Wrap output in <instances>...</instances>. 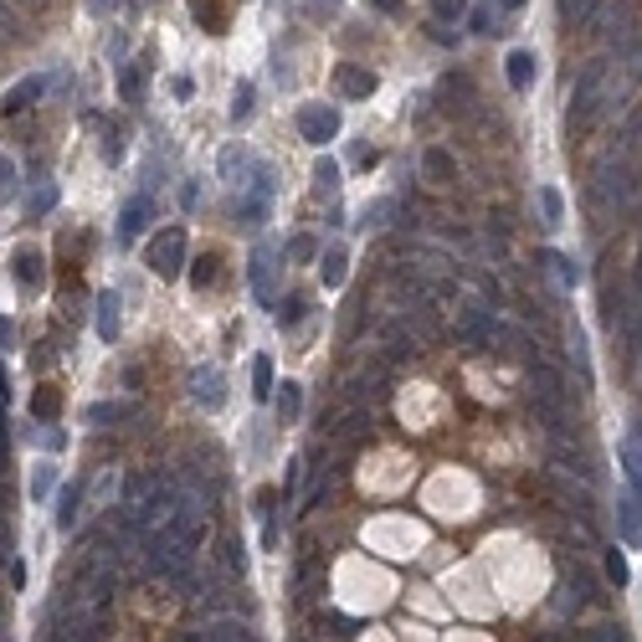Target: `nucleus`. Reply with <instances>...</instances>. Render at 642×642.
<instances>
[{
	"instance_id": "aec40b11",
	"label": "nucleus",
	"mask_w": 642,
	"mask_h": 642,
	"mask_svg": "<svg viewBox=\"0 0 642 642\" xmlns=\"http://www.w3.org/2000/svg\"><path fill=\"white\" fill-rule=\"evenodd\" d=\"M324 283H329V288H339V283H345V247H329V252H324Z\"/></svg>"
},
{
	"instance_id": "2f4dec72",
	"label": "nucleus",
	"mask_w": 642,
	"mask_h": 642,
	"mask_svg": "<svg viewBox=\"0 0 642 642\" xmlns=\"http://www.w3.org/2000/svg\"><path fill=\"white\" fill-rule=\"evenodd\" d=\"M298 478H304V463H288V478H283V498L298 488Z\"/></svg>"
},
{
	"instance_id": "4468645a",
	"label": "nucleus",
	"mask_w": 642,
	"mask_h": 642,
	"mask_svg": "<svg viewBox=\"0 0 642 642\" xmlns=\"http://www.w3.org/2000/svg\"><path fill=\"white\" fill-rule=\"evenodd\" d=\"M145 72H149V63H134V67L119 72V93H124L129 104H139V93H145Z\"/></svg>"
},
{
	"instance_id": "7c9ffc66",
	"label": "nucleus",
	"mask_w": 642,
	"mask_h": 642,
	"mask_svg": "<svg viewBox=\"0 0 642 642\" xmlns=\"http://www.w3.org/2000/svg\"><path fill=\"white\" fill-rule=\"evenodd\" d=\"M211 278H216V257H201V263H196V288H206Z\"/></svg>"
},
{
	"instance_id": "72a5a7b5",
	"label": "nucleus",
	"mask_w": 642,
	"mask_h": 642,
	"mask_svg": "<svg viewBox=\"0 0 642 642\" xmlns=\"http://www.w3.org/2000/svg\"><path fill=\"white\" fill-rule=\"evenodd\" d=\"M437 16H447V21L463 16V0H437Z\"/></svg>"
},
{
	"instance_id": "0eeeda50",
	"label": "nucleus",
	"mask_w": 642,
	"mask_h": 642,
	"mask_svg": "<svg viewBox=\"0 0 642 642\" xmlns=\"http://www.w3.org/2000/svg\"><path fill=\"white\" fill-rule=\"evenodd\" d=\"M190 396L206 406V412H221V401H227V386H221V371H196L190 375Z\"/></svg>"
},
{
	"instance_id": "f8f14e48",
	"label": "nucleus",
	"mask_w": 642,
	"mask_h": 642,
	"mask_svg": "<svg viewBox=\"0 0 642 642\" xmlns=\"http://www.w3.org/2000/svg\"><path fill=\"white\" fill-rule=\"evenodd\" d=\"M16 283H21V293L42 288V252H31V247L16 252Z\"/></svg>"
},
{
	"instance_id": "393cba45",
	"label": "nucleus",
	"mask_w": 642,
	"mask_h": 642,
	"mask_svg": "<svg viewBox=\"0 0 642 642\" xmlns=\"http://www.w3.org/2000/svg\"><path fill=\"white\" fill-rule=\"evenodd\" d=\"M252 108H257V88H252V83H242V88H237V104H231V119L242 124V119H247Z\"/></svg>"
},
{
	"instance_id": "9d476101",
	"label": "nucleus",
	"mask_w": 642,
	"mask_h": 642,
	"mask_svg": "<svg viewBox=\"0 0 642 642\" xmlns=\"http://www.w3.org/2000/svg\"><path fill=\"white\" fill-rule=\"evenodd\" d=\"M272 247H257V257H252V293H257V304H268L272 298Z\"/></svg>"
},
{
	"instance_id": "412c9836",
	"label": "nucleus",
	"mask_w": 642,
	"mask_h": 642,
	"mask_svg": "<svg viewBox=\"0 0 642 642\" xmlns=\"http://www.w3.org/2000/svg\"><path fill=\"white\" fill-rule=\"evenodd\" d=\"M57 488V468L52 463H37V473H31V498H46Z\"/></svg>"
},
{
	"instance_id": "c9c22d12",
	"label": "nucleus",
	"mask_w": 642,
	"mask_h": 642,
	"mask_svg": "<svg viewBox=\"0 0 642 642\" xmlns=\"http://www.w3.org/2000/svg\"><path fill=\"white\" fill-rule=\"evenodd\" d=\"M371 5H375V11H391V16L401 11V0H371Z\"/></svg>"
},
{
	"instance_id": "f3484780",
	"label": "nucleus",
	"mask_w": 642,
	"mask_h": 642,
	"mask_svg": "<svg viewBox=\"0 0 642 642\" xmlns=\"http://www.w3.org/2000/svg\"><path fill=\"white\" fill-rule=\"evenodd\" d=\"M313 190H319V196H334V190H339V165H334V160H319V165H313Z\"/></svg>"
},
{
	"instance_id": "473e14b6",
	"label": "nucleus",
	"mask_w": 642,
	"mask_h": 642,
	"mask_svg": "<svg viewBox=\"0 0 642 642\" xmlns=\"http://www.w3.org/2000/svg\"><path fill=\"white\" fill-rule=\"evenodd\" d=\"M52 416V412H57V396H52V391H37V416Z\"/></svg>"
},
{
	"instance_id": "f704fd0d",
	"label": "nucleus",
	"mask_w": 642,
	"mask_h": 642,
	"mask_svg": "<svg viewBox=\"0 0 642 642\" xmlns=\"http://www.w3.org/2000/svg\"><path fill=\"white\" fill-rule=\"evenodd\" d=\"M11 339H16V329H11V319H0V350H11Z\"/></svg>"
},
{
	"instance_id": "f257e3e1",
	"label": "nucleus",
	"mask_w": 642,
	"mask_h": 642,
	"mask_svg": "<svg viewBox=\"0 0 642 642\" xmlns=\"http://www.w3.org/2000/svg\"><path fill=\"white\" fill-rule=\"evenodd\" d=\"M601 83H606V57H591V63L580 67L576 88H571V113H576L580 124H591L601 113Z\"/></svg>"
},
{
	"instance_id": "c756f323",
	"label": "nucleus",
	"mask_w": 642,
	"mask_h": 642,
	"mask_svg": "<svg viewBox=\"0 0 642 642\" xmlns=\"http://www.w3.org/2000/svg\"><path fill=\"white\" fill-rule=\"evenodd\" d=\"M11 190H16V165L0 154V196H11Z\"/></svg>"
},
{
	"instance_id": "e433bc0d",
	"label": "nucleus",
	"mask_w": 642,
	"mask_h": 642,
	"mask_svg": "<svg viewBox=\"0 0 642 642\" xmlns=\"http://www.w3.org/2000/svg\"><path fill=\"white\" fill-rule=\"evenodd\" d=\"M498 5H504V11H519V5H524V0H498Z\"/></svg>"
},
{
	"instance_id": "4be33fe9",
	"label": "nucleus",
	"mask_w": 642,
	"mask_h": 642,
	"mask_svg": "<svg viewBox=\"0 0 642 642\" xmlns=\"http://www.w3.org/2000/svg\"><path fill=\"white\" fill-rule=\"evenodd\" d=\"M539 211H545V227H560V216H565V206H560V196L550 186L539 190Z\"/></svg>"
},
{
	"instance_id": "1a4fd4ad",
	"label": "nucleus",
	"mask_w": 642,
	"mask_h": 642,
	"mask_svg": "<svg viewBox=\"0 0 642 642\" xmlns=\"http://www.w3.org/2000/svg\"><path fill=\"white\" fill-rule=\"evenodd\" d=\"M37 93H46V78H26V83H16L11 93H5V104H0V113L11 119V113H21V108L37 104Z\"/></svg>"
},
{
	"instance_id": "f03ea898",
	"label": "nucleus",
	"mask_w": 642,
	"mask_h": 642,
	"mask_svg": "<svg viewBox=\"0 0 642 642\" xmlns=\"http://www.w3.org/2000/svg\"><path fill=\"white\" fill-rule=\"evenodd\" d=\"M457 339L463 345H488L494 339V304H483V298L457 304Z\"/></svg>"
},
{
	"instance_id": "dca6fc26",
	"label": "nucleus",
	"mask_w": 642,
	"mask_h": 642,
	"mask_svg": "<svg viewBox=\"0 0 642 642\" xmlns=\"http://www.w3.org/2000/svg\"><path fill=\"white\" fill-rule=\"evenodd\" d=\"M298 412H304V391L298 386H283V396H278V421H298Z\"/></svg>"
},
{
	"instance_id": "a211bd4d",
	"label": "nucleus",
	"mask_w": 642,
	"mask_h": 642,
	"mask_svg": "<svg viewBox=\"0 0 642 642\" xmlns=\"http://www.w3.org/2000/svg\"><path fill=\"white\" fill-rule=\"evenodd\" d=\"M78 504H83V488L72 483V488L63 494V504H57V524H63V529H72V524H78Z\"/></svg>"
},
{
	"instance_id": "20e7f679",
	"label": "nucleus",
	"mask_w": 642,
	"mask_h": 642,
	"mask_svg": "<svg viewBox=\"0 0 642 642\" xmlns=\"http://www.w3.org/2000/svg\"><path fill=\"white\" fill-rule=\"evenodd\" d=\"M298 134H304L309 145H329L334 134H339V108L304 104V108H298Z\"/></svg>"
},
{
	"instance_id": "9b49d317",
	"label": "nucleus",
	"mask_w": 642,
	"mask_h": 642,
	"mask_svg": "<svg viewBox=\"0 0 642 642\" xmlns=\"http://www.w3.org/2000/svg\"><path fill=\"white\" fill-rule=\"evenodd\" d=\"M621 468H627L632 494H642V432H627V437H621Z\"/></svg>"
},
{
	"instance_id": "6ab92c4d",
	"label": "nucleus",
	"mask_w": 642,
	"mask_h": 642,
	"mask_svg": "<svg viewBox=\"0 0 642 642\" xmlns=\"http://www.w3.org/2000/svg\"><path fill=\"white\" fill-rule=\"evenodd\" d=\"M591 11H596V0H560V16H565V26L591 21Z\"/></svg>"
},
{
	"instance_id": "7ed1b4c3",
	"label": "nucleus",
	"mask_w": 642,
	"mask_h": 642,
	"mask_svg": "<svg viewBox=\"0 0 642 642\" xmlns=\"http://www.w3.org/2000/svg\"><path fill=\"white\" fill-rule=\"evenodd\" d=\"M180 257H186V231L180 227H170L165 237H154L145 252L149 272H160V278H175V272H180Z\"/></svg>"
},
{
	"instance_id": "b1692460",
	"label": "nucleus",
	"mask_w": 642,
	"mask_h": 642,
	"mask_svg": "<svg viewBox=\"0 0 642 642\" xmlns=\"http://www.w3.org/2000/svg\"><path fill=\"white\" fill-rule=\"evenodd\" d=\"M252 380H257V386H252L257 396L272 391V360H268V354H257V360H252Z\"/></svg>"
},
{
	"instance_id": "c85d7f7f",
	"label": "nucleus",
	"mask_w": 642,
	"mask_h": 642,
	"mask_svg": "<svg viewBox=\"0 0 642 642\" xmlns=\"http://www.w3.org/2000/svg\"><path fill=\"white\" fill-rule=\"evenodd\" d=\"M288 257L309 263V257H313V237H293V242H288Z\"/></svg>"
},
{
	"instance_id": "2eb2a0df",
	"label": "nucleus",
	"mask_w": 642,
	"mask_h": 642,
	"mask_svg": "<svg viewBox=\"0 0 642 642\" xmlns=\"http://www.w3.org/2000/svg\"><path fill=\"white\" fill-rule=\"evenodd\" d=\"M539 263H545V268L555 272V278H560V283H565V288H576V283H580V268H576V263H571V257H560V252H545Z\"/></svg>"
},
{
	"instance_id": "6e6552de",
	"label": "nucleus",
	"mask_w": 642,
	"mask_h": 642,
	"mask_svg": "<svg viewBox=\"0 0 642 642\" xmlns=\"http://www.w3.org/2000/svg\"><path fill=\"white\" fill-rule=\"evenodd\" d=\"M504 72H509V88L514 93H529L535 88V72H539V63H535V52H509V63H504Z\"/></svg>"
},
{
	"instance_id": "ddd939ff",
	"label": "nucleus",
	"mask_w": 642,
	"mask_h": 642,
	"mask_svg": "<svg viewBox=\"0 0 642 642\" xmlns=\"http://www.w3.org/2000/svg\"><path fill=\"white\" fill-rule=\"evenodd\" d=\"M98 334H104V339H119V293H104V298H98Z\"/></svg>"
},
{
	"instance_id": "5701e85b",
	"label": "nucleus",
	"mask_w": 642,
	"mask_h": 642,
	"mask_svg": "<svg viewBox=\"0 0 642 642\" xmlns=\"http://www.w3.org/2000/svg\"><path fill=\"white\" fill-rule=\"evenodd\" d=\"M304 313H309V298H304V293H288V298H283V309H278V319H283V324H298Z\"/></svg>"
},
{
	"instance_id": "39448f33",
	"label": "nucleus",
	"mask_w": 642,
	"mask_h": 642,
	"mask_svg": "<svg viewBox=\"0 0 642 642\" xmlns=\"http://www.w3.org/2000/svg\"><path fill=\"white\" fill-rule=\"evenodd\" d=\"M149 211H154L149 190H145V196H134V201L119 211V242H124V247H134V242H139V231L149 227Z\"/></svg>"
},
{
	"instance_id": "423d86ee",
	"label": "nucleus",
	"mask_w": 642,
	"mask_h": 642,
	"mask_svg": "<svg viewBox=\"0 0 642 642\" xmlns=\"http://www.w3.org/2000/svg\"><path fill=\"white\" fill-rule=\"evenodd\" d=\"M334 83H339L345 98H371L375 93V72L371 67H360V63H339L334 67Z\"/></svg>"
},
{
	"instance_id": "cd10ccee",
	"label": "nucleus",
	"mask_w": 642,
	"mask_h": 642,
	"mask_svg": "<svg viewBox=\"0 0 642 642\" xmlns=\"http://www.w3.org/2000/svg\"><path fill=\"white\" fill-rule=\"evenodd\" d=\"M57 206V186H37L31 190V216H42V211Z\"/></svg>"
},
{
	"instance_id": "bb28decb",
	"label": "nucleus",
	"mask_w": 642,
	"mask_h": 642,
	"mask_svg": "<svg viewBox=\"0 0 642 642\" xmlns=\"http://www.w3.org/2000/svg\"><path fill=\"white\" fill-rule=\"evenodd\" d=\"M206 638H216V642H227V638H247V627H242V621H211L206 627Z\"/></svg>"
},
{
	"instance_id": "a878e982",
	"label": "nucleus",
	"mask_w": 642,
	"mask_h": 642,
	"mask_svg": "<svg viewBox=\"0 0 642 642\" xmlns=\"http://www.w3.org/2000/svg\"><path fill=\"white\" fill-rule=\"evenodd\" d=\"M627 576H632V571H627V555H621V550H606V580H612V586H627Z\"/></svg>"
}]
</instances>
